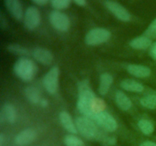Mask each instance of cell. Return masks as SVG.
<instances>
[{"label":"cell","mask_w":156,"mask_h":146,"mask_svg":"<svg viewBox=\"0 0 156 146\" xmlns=\"http://www.w3.org/2000/svg\"><path fill=\"white\" fill-rule=\"evenodd\" d=\"M116 103L123 110H129L132 107V101L124 92L118 91L115 94Z\"/></svg>","instance_id":"obj_17"},{"label":"cell","mask_w":156,"mask_h":146,"mask_svg":"<svg viewBox=\"0 0 156 146\" xmlns=\"http://www.w3.org/2000/svg\"><path fill=\"white\" fill-rule=\"evenodd\" d=\"M14 71L19 78L24 82H29L34 78L37 72L34 62L27 58H21L15 62Z\"/></svg>","instance_id":"obj_2"},{"label":"cell","mask_w":156,"mask_h":146,"mask_svg":"<svg viewBox=\"0 0 156 146\" xmlns=\"http://www.w3.org/2000/svg\"><path fill=\"white\" fill-rule=\"evenodd\" d=\"M59 69L54 66L50 68L44 78V86L49 94H54L57 91L59 86Z\"/></svg>","instance_id":"obj_7"},{"label":"cell","mask_w":156,"mask_h":146,"mask_svg":"<svg viewBox=\"0 0 156 146\" xmlns=\"http://www.w3.org/2000/svg\"><path fill=\"white\" fill-rule=\"evenodd\" d=\"M37 138V132L32 129H26L21 131L15 139L18 146H25L33 142Z\"/></svg>","instance_id":"obj_11"},{"label":"cell","mask_w":156,"mask_h":146,"mask_svg":"<svg viewBox=\"0 0 156 146\" xmlns=\"http://www.w3.org/2000/svg\"><path fill=\"white\" fill-rule=\"evenodd\" d=\"M138 126L140 130L146 135H149L154 132V125L149 120L142 119L139 121Z\"/></svg>","instance_id":"obj_22"},{"label":"cell","mask_w":156,"mask_h":146,"mask_svg":"<svg viewBox=\"0 0 156 146\" xmlns=\"http://www.w3.org/2000/svg\"><path fill=\"white\" fill-rule=\"evenodd\" d=\"M41 21V12L35 6H30L26 9L24 15V27L29 30H33L40 25Z\"/></svg>","instance_id":"obj_6"},{"label":"cell","mask_w":156,"mask_h":146,"mask_svg":"<svg viewBox=\"0 0 156 146\" xmlns=\"http://www.w3.org/2000/svg\"><path fill=\"white\" fill-rule=\"evenodd\" d=\"M31 1L37 5H44L48 2L49 0H31Z\"/></svg>","instance_id":"obj_29"},{"label":"cell","mask_w":156,"mask_h":146,"mask_svg":"<svg viewBox=\"0 0 156 146\" xmlns=\"http://www.w3.org/2000/svg\"><path fill=\"white\" fill-rule=\"evenodd\" d=\"M5 5L9 13L15 19L21 21L24 18V9L21 0H5Z\"/></svg>","instance_id":"obj_10"},{"label":"cell","mask_w":156,"mask_h":146,"mask_svg":"<svg viewBox=\"0 0 156 146\" xmlns=\"http://www.w3.org/2000/svg\"><path fill=\"white\" fill-rule=\"evenodd\" d=\"M111 37L108 30L102 27H97L90 30L85 36V43L89 46H97L107 42Z\"/></svg>","instance_id":"obj_4"},{"label":"cell","mask_w":156,"mask_h":146,"mask_svg":"<svg viewBox=\"0 0 156 146\" xmlns=\"http://www.w3.org/2000/svg\"><path fill=\"white\" fill-rule=\"evenodd\" d=\"M128 72L136 78H147L151 75V69L149 67L143 65L131 64L127 66Z\"/></svg>","instance_id":"obj_13"},{"label":"cell","mask_w":156,"mask_h":146,"mask_svg":"<svg viewBox=\"0 0 156 146\" xmlns=\"http://www.w3.org/2000/svg\"><path fill=\"white\" fill-rule=\"evenodd\" d=\"M51 5L56 10L66 9L69 6L71 0H50Z\"/></svg>","instance_id":"obj_25"},{"label":"cell","mask_w":156,"mask_h":146,"mask_svg":"<svg viewBox=\"0 0 156 146\" xmlns=\"http://www.w3.org/2000/svg\"><path fill=\"white\" fill-rule=\"evenodd\" d=\"M140 146H156V143L151 141H144L143 143H142V144H140Z\"/></svg>","instance_id":"obj_30"},{"label":"cell","mask_w":156,"mask_h":146,"mask_svg":"<svg viewBox=\"0 0 156 146\" xmlns=\"http://www.w3.org/2000/svg\"><path fill=\"white\" fill-rule=\"evenodd\" d=\"M79 90V100L77 103L78 109L85 116L93 120L95 114L98 113L94 110L95 95L85 82L80 84Z\"/></svg>","instance_id":"obj_1"},{"label":"cell","mask_w":156,"mask_h":146,"mask_svg":"<svg viewBox=\"0 0 156 146\" xmlns=\"http://www.w3.org/2000/svg\"><path fill=\"white\" fill-rule=\"evenodd\" d=\"M142 106L148 109H153L156 108V94H149L143 97L140 100Z\"/></svg>","instance_id":"obj_21"},{"label":"cell","mask_w":156,"mask_h":146,"mask_svg":"<svg viewBox=\"0 0 156 146\" xmlns=\"http://www.w3.org/2000/svg\"><path fill=\"white\" fill-rule=\"evenodd\" d=\"M50 24L56 30L61 32H66L70 27V21L69 17L66 14L54 10L50 14L49 16Z\"/></svg>","instance_id":"obj_5"},{"label":"cell","mask_w":156,"mask_h":146,"mask_svg":"<svg viewBox=\"0 0 156 146\" xmlns=\"http://www.w3.org/2000/svg\"><path fill=\"white\" fill-rule=\"evenodd\" d=\"M3 141H4V136L3 134L0 135V146H3Z\"/></svg>","instance_id":"obj_33"},{"label":"cell","mask_w":156,"mask_h":146,"mask_svg":"<svg viewBox=\"0 0 156 146\" xmlns=\"http://www.w3.org/2000/svg\"><path fill=\"white\" fill-rule=\"evenodd\" d=\"M41 103L43 106H47V105H48V102H47V100H45V99H43V100H41Z\"/></svg>","instance_id":"obj_32"},{"label":"cell","mask_w":156,"mask_h":146,"mask_svg":"<svg viewBox=\"0 0 156 146\" xmlns=\"http://www.w3.org/2000/svg\"><path fill=\"white\" fill-rule=\"evenodd\" d=\"M113 83V77L109 73H103L100 78V85L98 91L101 95L108 94L110 88Z\"/></svg>","instance_id":"obj_19"},{"label":"cell","mask_w":156,"mask_h":146,"mask_svg":"<svg viewBox=\"0 0 156 146\" xmlns=\"http://www.w3.org/2000/svg\"><path fill=\"white\" fill-rule=\"evenodd\" d=\"M0 116L1 121L5 120L9 123H14L17 120L16 109L10 103H5L2 108Z\"/></svg>","instance_id":"obj_14"},{"label":"cell","mask_w":156,"mask_h":146,"mask_svg":"<svg viewBox=\"0 0 156 146\" xmlns=\"http://www.w3.org/2000/svg\"><path fill=\"white\" fill-rule=\"evenodd\" d=\"M93 120L105 130L114 132L117 129V123L115 119L106 111L98 112Z\"/></svg>","instance_id":"obj_8"},{"label":"cell","mask_w":156,"mask_h":146,"mask_svg":"<svg viewBox=\"0 0 156 146\" xmlns=\"http://www.w3.org/2000/svg\"><path fill=\"white\" fill-rule=\"evenodd\" d=\"M34 58L38 62L44 65H50L53 62V56L50 51L44 48L37 47L33 50Z\"/></svg>","instance_id":"obj_12"},{"label":"cell","mask_w":156,"mask_h":146,"mask_svg":"<svg viewBox=\"0 0 156 146\" xmlns=\"http://www.w3.org/2000/svg\"><path fill=\"white\" fill-rule=\"evenodd\" d=\"M24 94H25L26 97L30 103L34 104H37L41 102V93L39 90L36 88L35 87L29 86L25 88L24 90Z\"/></svg>","instance_id":"obj_20"},{"label":"cell","mask_w":156,"mask_h":146,"mask_svg":"<svg viewBox=\"0 0 156 146\" xmlns=\"http://www.w3.org/2000/svg\"><path fill=\"white\" fill-rule=\"evenodd\" d=\"M150 54H151V56L156 60V42L154 43L152 45V47H151Z\"/></svg>","instance_id":"obj_28"},{"label":"cell","mask_w":156,"mask_h":146,"mask_svg":"<svg viewBox=\"0 0 156 146\" xmlns=\"http://www.w3.org/2000/svg\"><path fill=\"white\" fill-rule=\"evenodd\" d=\"M122 88L130 92L140 93L144 90V86L139 82L133 79H125L120 84Z\"/></svg>","instance_id":"obj_18"},{"label":"cell","mask_w":156,"mask_h":146,"mask_svg":"<svg viewBox=\"0 0 156 146\" xmlns=\"http://www.w3.org/2000/svg\"><path fill=\"white\" fill-rule=\"evenodd\" d=\"M129 45L135 50H146L152 45V40L148 36H140L130 41Z\"/></svg>","instance_id":"obj_16"},{"label":"cell","mask_w":156,"mask_h":146,"mask_svg":"<svg viewBox=\"0 0 156 146\" xmlns=\"http://www.w3.org/2000/svg\"><path fill=\"white\" fill-rule=\"evenodd\" d=\"M146 36H149V37L156 38V18L152 21V22L149 24L147 30L146 31Z\"/></svg>","instance_id":"obj_26"},{"label":"cell","mask_w":156,"mask_h":146,"mask_svg":"<svg viewBox=\"0 0 156 146\" xmlns=\"http://www.w3.org/2000/svg\"><path fill=\"white\" fill-rule=\"evenodd\" d=\"M105 7L120 21H125V22L130 21V13L126 8L123 7L120 3L111 1V0H107L105 1Z\"/></svg>","instance_id":"obj_9"},{"label":"cell","mask_w":156,"mask_h":146,"mask_svg":"<svg viewBox=\"0 0 156 146\" xmlns=\"http://www.w3.org/2000/svg\"><path fill=\"white\" fill-rule=\"evenodd\" d=\"M8 50L11 53H14L15 55H24V56H27L29 54V51L27 48H24L22 46L18 45V44H12V45L9 46Z\"/></svg>","instance_id":"obj_24"},{"label":"cell","mask_w":156,"mask_h":146,"mask_svg":"<svg viewBox=\"0 0 156 146\" xmlns=\"http://www.w3.org/2000/svg\"><path fill=\"white\" fill-rule=\"evenodd\" d=\"M64 143L66 146H85L83 141L74 135H66L64 138Z\"/></svg>","instance_id":"obj_23"},{"label":"cell","mask_w":156,"mask_h":146,"mask_svg":"<svg viewBox=\"0 0 156 146\" xmlns=\"http://www.w3.org/2000/svg\"><path fill=\"white\" fill-rule=\"evenodd\" d=\"M76 126L78 132L85 138L92 139L98 134V129L94 122L87 116L78 117L76 120Z\"/></svg>","instance_id":"obj_3"},{"label":"cell","mask_w":156,"mask_h":146,"mask_svg":"<svg viewBox=\"0 0 156 146\" xmlns=\"http://www.w3.org/2000/svg\"><path fill=\"white\" fill-rule=\"evenodd\" d=\"M0 25L2 29H4L7 26V21H6V19L5 18L4 15L2 13H1V15H0Z\"/></svg>","instance_id":"obj_27"},{"label":"cell","mask_w":156,"mask_h":146,"mask_svg":"<svg viewBox=\"0 0 156 146\" xmlns=\"http://www.w3.org/2000/svg\"><path fill=\"white\" fill-rule=\"evenodd\" d=\"M78 5L84 6L86 5V0H73Z\"/></svg>","instance_id":"obj_31"},{"label":"cell","mask_w":156,"mask_h":146,"mask_svg":"<svg viewBox=\"0 0 156 146\" xmlns=\"http://www.w3.org/2000/svg\"><path fill=\"white\" fill-rule=\"evenodd\" d=\"M59 120L61 124L62 125L65 129L72 134H76L78 132V129L76 128V124L73 123L71 116L66 111H62L59 113Z\"/></svg>","instance_id":"obj_15"}]
</instances>
